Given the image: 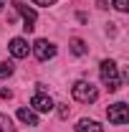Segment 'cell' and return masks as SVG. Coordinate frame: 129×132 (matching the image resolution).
Returning a JSON list of instances; mask_svg holds the SVG:
<instances>
[{"instance_id":"1","label":"cell","mask_w":129,"mask_h":132,"mask_svg":"<svg viewBox=\"0 0 129 132\" xmlns=\"http://www.w3.org/2000/svg\"><path fill=\"white\" fill-rule=\"evenodd\" d=\"M99 76H101V84L109 89V92H116L119 86H122V76H119V66L114 64V61H101L99 66Z\"/></svg>"},{"instance_id":"2","label":"cell","mask_w":129,"mask_h":132,"mask_svg":"<svg viewBox=\"0 0 129 132\" xmlns=\"http://www.w3.org/2000/svg\"><path fill=\"white\" fill-rule=\"evenodd\" d=\"M71 94H73V99L81 102V104H94L99 99V89L91 81H76L71 86Z\"/></svg>"},{"instance_id":"3","label":"cell","mask_w":129,"mask_h":132,"mask_svg":"<svg viewBox=\"0 0 129 132\" xmlns=\"http://www.w3.org/2000/svg\"><path fill=\"white\" fill-rule=\"evenodd\" d=\"M31 51H33V56H35L38 61H48V59L56 56V46H53L51 41H46V38H38L31 46Z\"/></svg>"},{"instance_id":"4","label":"cell","mask_w":129,"mask_h":132,"mask_svg":"<svg viewBox=\"0 0 129 132\" xmlns=\"http://www.w3.org/2000/svg\"><path fill=\"white\" fill-rule=\"evenodd\" d=\"M106 117H109L112 125H127L129 122V107L124 102H116V104H112L106 109Z\"/></svg>"},{"instance_id":"5","label":"cell","mask_w":129,"mask_h":132,"mask_svg":"<svg viewBox=\"0 0 129 132\" xmlns=\"http://www.w3.org/2000/svg\"><path fill=\"white\" fill-rule=\"evenodd\" d=\"M13 5H15V10L23 15V31L31 33L33 28H35V20H38V15H35V10L33 8H28V5H23L20 0H13Z\"/></svg>"},{"instance_id":"6","label":"cell","mask_w":129,"mask_h":132,"mask_svg":"<svg viewBox=\"0 0 129 132\" xmlns=\"http://www.w3.org/2000/svg\"><path fill=\"white\" fill-rule=\"evenodd\" d=\"M31 107L35 109V112H43V114H48V112H53V109H56L53 99H51L48 94H43V92L33 94V99H31Z\"/></svg>"},{"instance_id":"7","label":"cell","mask_w":129,"mask_h":132,"mask_svg":"<svg viewBox=\"0 0 129 132\" xmlns=\"http://www.w3.org/2000/svg\"><path fill=\"white\" fill-rule=\"evenodd\" d=\"M8 48H10V53H13V59H25L28 53H31V46H28V41L25 38H13L10 43H8Z\"/></svg>"},{"instance_id":"8","label":"cell","mask_w":129,"mask_h":132,"mask_svg":"<svg viewBox=\"0 0 129 132\" xmlns=\"http://www.w3.org/2000/svg\"><path fill=\"white\" fill-rule=\"evenodd\" d=\"M76 132H104V127L96 119H79L76 122Z\"/></svg>"},{"instance_id":"9","label":"cell","mask_w":129,"mask_h":132,"mask_svg":"<svg viewBox=\"0 0 129 132\" xmlns=\"http://www.w3.org/2000/svg\"><path fill=\"white\" fill-rule=\"evenodd\" d=\"M18 119H20L23 125H31V127H38V114H35L33 109H25V107H20V109H18Z\"/></svg>"},{"instance_id":"10","label":"cell","mask_w":129,"mask_h":132,"mask_svg":"<svg viewBox=\"0 0 129 132\" xmlns=\"http://www.w3.org/2000/svg\"><path fill=\"white\" fill-rule=\"evenodd\" d=\"M68 48H71V53H73V56H84V53H86V43H84V41H81V38H71V46H68Z\"/></svg>"},{"instance_id":"11","label":"cell","mask_w":129,"mask_h":132,"mask_svg":"<svg viewBox=\"0 0 129 132\" xmlns=\"http://www.w3.org/2000/svg\"><path fill=\"white\" fill-rule=\"evenodd\" d=\"M0 132H15V127H13V119L8 114H0Z\"/></svg>"},{"instance_id":"12","label":"cell","mask_w":129,"mask_h":132,"mask_svg":"<svg viewBox=\"0 0 129 132\" xmlns=\"http://www.w3.org/2000/svg\"><path fill=\"white\" fill-rule=\"evenodd\" d=\"M13 74V64L10 61H0V79H8Z\"/></svg>"},{"instance_id":"13","label":"cell","mask_w":129,"mask_h":132,"mask_svg":"<svg viewBox=\"0 0 129 132\" xmlns=\"http://www.w3.org/2000/svg\"><path fill=\"white\" fill-rule=\"evenodd\" d=\"M112 5L119 10V13H127V10H129V0H114Z\"/></svg>"},{"instance_id":"14","label":"cell","mask_w":129,"mask_h":132,"mask_svg":"<svg viewBox=\"0 0 129 132\" xmlns=\"http://www.w3.org/2000/svg\"><path fill=\"white\" fill-rule=\"evenodd\" d=\"M56 107H58V117H61V119H68V114H71L68 104H56Z\"/></svg>"},{"instance_id":"15","label":"cell","mask_w":129,"mask_h":132,"mask_svg":"<svg viewBox=\"0 0 129 132\" xmlns=\"http://www.w3.org/2000/svg\"><path fill=\"white\" fill-rule=\"evenodd\" d=\"M33 5H41V8H51V5H56V0H31Z\"/></svg>"},{"instance_id":"16","label":"cell","mask_w":129,"mask_h":132,"mask_svg":"<svg viewBox=\"0 0 129 132\" xmlns=\"http://www.w3.org/2000/svg\"><path fill=\"white\" fill-rule=\"evenodd\" d=\"M0 97H3V99H10V97H13V92H10V89H0Z\"/></svg>"},{"instance_id":"17","label":"cell","mask_w":129,"mask_h":132,"mask_svg":"<svg viewBox=\"0 0 129 132\" xmlns=\"http://www.w3.org/2000/svg\"><path fill=\"white\" fill-rule=\"evenodd\" d=\"M3 5H5V0H0V10H3Z\"/></svg>"}]
</instances>
